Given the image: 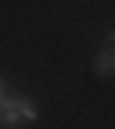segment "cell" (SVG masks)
<instances>
[{
  "instance_id": "cell-3",
  "label": "cell",
  "mask_w": 115,
  "mask_h": 129,
  "mask_svg": "<svg viewBox=\"0 0 115 129\" xmlns=\"http://www.w3.org/2000/svg\"><path fill=\"white\" fill-rule=\"evenodd\" d=\"M0 101H4V83H0Z\"/></svg>"
},
{
  "instance_id": "cell-2",
  "label": "cell",
  "mask_w": 115,
  "mask_h": 129,
  "mask_svg": "<svg viewBox=\"0 0 115 129\" xmlns=\"http://www.w3.org/2000/svg\"><path fill=\"white\" fill-rule=\"evenodd\" d=\"M108 43H111V50H115V32H108Z\"/></svg>"
},
{
  "instance_id": "cell-1",
  "label": "cell",
  "mask_w": 115,
  "mask_h": 129,
  "mask_svg": "<svg viewBox=\"0 0 115 129\" xmlns=\"http://www.w3.org/2000/svg\"><path fill=\"white\" fill-rule=\"evenodd\" d=\"M97 72H101V75H115V50H111V47L104 54H97Z\"/></svg>"
}]
</instances>
